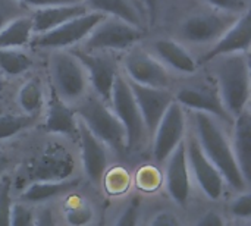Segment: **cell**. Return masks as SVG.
I'll use <instances>...</instances> for the list:
<instances>
[{
  "instance_id": "6da1fadb",
  "label": "cell",
  "mask_w": 251,
  "mask_h": 226,
  "mask_svg": "<svg viewBox=\"0 0 251 226\" xmlns=\"http://www.w3.org/2000/svg\"><path fill=\"white\" fill-rule=\"evenodd\" d=\"M194 119L197 128V141L203 153L221 172L224 181H226L234 190L244 191L247 182L240 171L232 146L229 144L221 128L207 113L196 112Z\"/></svg>"
},
{
  "instance_id": "7a4b0ae2",
  "label": "cell",
  "mask_w": 251,
  "mask_h": 226,
  "mask_svg": "<svg viewBox=\"0 0 251 226\" xmlns=\"http://www.w3.org/2000/svg\"><path fill=\"white\" fill-rule=\"evenodd\" d=\"M224 57L218 66V90L228 113L237 118L250 100V65L241 53Z\"/></svg>"
},
{
  "instance_id": "3957f363",
  "label": "cell",
  "mask_w": 251,
  "mask_h": 226,
  "mask_svg": "<svg viewBox=\"0 0 251 226\" xmlns=\"http://www.w3.org/2000/svg\"><path fill=\"white\" fill-rule=\"evenodd\" d=\"M74 169L75 162L71 153L62 146L53 144L22 165L18 174V182L29 184L35 181L66 179L74 174Z\"/></svg>"
},
{
  "instance_id": "277c9868",
  "label": "cell",
  "mask_w": 251,
  "mask_h": 226,
  "mask_svg": "<svg viewBox=\"0 0 251 226\" xmlns=\"http://www.w3.org/2000/svg\"><path fill=\"white\" fill-rule=\"evenodd\" d=\"M84 125L115 151H125V129L115 112H110L99 97H90L75 110Z\"/></svg>"
},
{
  "instance_id": "5b68a950",
  "label": "cell",
  "mask_w": 251,
  "mask_h": 226,
  "mask_svg": "<svg viewBox=\"0 0 251 226\" xmlns=\"http://www.w3.org/2000/svg\"><path fill=\"white\" fill-rule=\"evenodd\" d=\"M141 26L132 25L116 16L103 18L85 37V50H124L144 37Z\"/></svg>"
},
{
  "instance_id": "8992f818",
  "label": "cell",
  "mask_w": 251,
  "mask_h": 226,
  "mask_svg": "<svg viewBox=\"0 0 251 226\" xmlns=\"http://www.w3.org/2000/svg\"><path fill=\"white\" fill-rule=\"evenodd\" d=\"M110 101L115 115L118 116L125 129V147L128 150H132L143 138L146 128L129 84L121 75H116L115 78Z\"/></svg>"
},
{
  "instance_id": "52a82bcc",
  "label": "cell",
  "mask_w": 251,
  "mask_h": 226,
  "mask_svg": "<svg viewBox=\"0 0 251 226\" xmlns=\"http://www.w3.org/2000/svg\"><path fill=\"white\" fill-rule=\"evenodd\" d=\"M103 18H106V15L97 10L93 13H84V15L75 16L57 25L53 29L40 32L32 40L31 44L32 47H41V49H63V47L72 46L84 40Z\"/></svg>"
},
{
  "instance_id": "ba28073f",
  "label": "cell",
  "mask_w": 251,
  "mask_h": 226,
  "mask_svg": "<svg viewBox=\"0 0 251 226\" xmlns=\"http://www.w3.org/2000/svg\"><path fill=\"white\" fill-rule=\"evenodd\" d=\"M54 91L62 100H76L87 88V72L72 53L57 51L51 59Z\"/></svg>"
},
{
  "instance_id": "9c48e42d",
  "label": "cell",
  "mask_w": 251,
  "mask_h": 226,
  "mask_svg": "<svg viewBox=\"0 0 251 226\" xmlns=\"http://www.w3.org/2000/svg\"><path fill=\"white\" fill-rule=\"evenodd\" d=\"M185 129V119L182 106L178 101H172L165 115L162 116L156 131H154V144H153V156L157 163H163L168 160L175 147L182 141Z\"/></svg>"
},
{
  "instance_id": "30bf717a",
  "label": "cell",
  "mask_w": 251,
  "mask_h": 226,
  "mask_svg": "<svg viewBox=\"0 0 251 226\" xmlns=\"http://www.w3.org/2000/svg\"><path fill=\"white\" fill-rule=\"evenodd\" d=\"M128 84L141 113L144 128L153 135L168 106L174 101V97L166 88L141 85L134 81H128Z\"/></svg>"
},
{
  "instance_id": "8fae6325",
  "label": "cell",
  "mask_w": 251,
  "mask_h": 226,
  "mask_svg": "<svg viewBox=\"0 0 251 226\" xmlns=\"http://www.w3.org/2000/svg\"><path fill=\"white\" fill-rule=\"evenodd\" d=\"M251 43L250 13L238 16V19L218 38V43L206 51L197 62V65L209 63L218 57H224L235 53H247Z\"/></svg>"
},
{
  "instance_id": "7c38bea8",
  "label": "cell",
  "mask_w": 251,
  "mask_h": 226,
  "mask_svg": "<svg viewBox=\"0 0 251 226\" xmlns=\"http://www.w3.org/2000/svg\"><path fill=\"white\" fill-rule=\"evenodd\" d=\"M185 150L188 166L193 169L200 188L210 200H218L224 191V178L221 172L203 153L196 137L190 138L188 144L185 146Z\"/></svg>"
},
{
  "instance_id": "4fadbf2b",
  "label": "cell",
  "mask_w": 251,
  "mask_h": 226,
  "mask_svg": "<svg viewBox=\"0 0 251 226\" xmlns=\"http://www.w3.org/2000/svg\"><path fill=\"white\" fill-rule=\"evenodd\" d=\"M84 66L88 79L103 101H110L112 88L118 75L115 62L107 56L94 54L88 50H75L72 53Z\"/></svg>"
},
{
  "instance_id": "5bb4252c",
  "label": "cell",
  "mask_w": 251,
  "mask_h": 226,
  "mask_svg": "<svg viewBox=\"0 0 251 226\" xmlns=\"http://www.w3.org/2000/svg\"><path fill=\"white\" fill-rule=\"evenodd\" d=\"M237 19L228 13H199L182 24V35L191 43H209L218 40Z\"/></svg>"
},
{
  "instance_id": "9a60e30c",
  "label": "cell",
  "mask_w": 251,
  "mask_h": 226,
  "mask_svg": "<svg viewBox=\"0 0 251 226\" xmlns=\"http://www.w3.org/2000/svg\"><path fill=\"white\" fill-rule=\"evenodd\" d=\"M176 101L194 112H203L216 116L222 121H231L232 116L224 106L218 87L213 85H196L185 87L176 94Z\"/></svg>"
},
{
  "instance_id": "2e32d148",
  "label": "cell",
  "mask_w": 251,
  "mask_h": 226,
  "mask_svg": "<svg viewBox=\"0 0 251 226\" xmlns=\"http://www.w3.org/2000/svg\"><path fill=\"white\" fill-rule=\"evenodd\" d=\"M168 159L169 163L165 172L166 190L176 204L185 206L190 197V166L185 143L181 141Z\"/></svg>"
},
{
  "instance_id": "e0dca14e",
  "label": "cell",
  "mask_w": 251,
  "mask_h": 226,
  "mask_svg": "<svg viewBox=\"0 0 251 226\" xmlns=\"http://www.w3.org/2000/svg\"><path fill=\"white\" fill-rule=\"evenodd\" d=\"M125 71L131 81L137 84L156 88H166L169 85V75L165 66L141 50L129 53L125 60Z\"/></svg>"
},
{
  "instance_id": "ac0fdd59",
  "label": "cell",
  "mask_w": 251,
  "mask_h": 226,
  "mask_svg": "<svg viewBox=\"0 0 251 226\" xmlns=\"http://www.w3.org/2000/svg\"><path fill=\"white\" fill-rule=\"evenodd\" d=\"M79 144H81V157L85 175L94 184L101 182L106 169H107V151L106 144L99 140L81 121L78 124Z\"/></svg>"
},
{
  "instance_id": "d6986e66",
  "label": "cell",
  "mask_w": 251,
  "mask_h": 226,
  "mask_svg": "<svg viewBox=\"0 0 251 226\" xmlns=\"http://www.w3.org/2000/svg\"><path fill=\"white\" fill-rule=\"evenodd\" d=\"M87 13V7L78 3H63V4H53L37 7L34 15L31 16L32 21V32H46L49 29L56 28L57 25Z\"/></svg>"
},
{
  "instance_id": "ffe728a7",
  "label": "cell",
  "mask_w": 251,
  "mask_h": 226,
  "mask_svg": "<svg viewBox=\"0 0 251 226\" xmlns=\"http://www.w3.org/2000/svg\"><path fill=\"white\" fill-rule=\"evenodd\" d=\"M76 112L71 109L65 100L59 97V94L51 90L49 106H47V116L44 122V129L47 132L53 134H62L72 137L78 131V122H76Z\"/></svg>"
},
{
  "instance_id": "44dd1931",
  "label": "cell",
  "mask_w": 251,
  "mask_h": 226,
  "mask_svg": "<svg viewBox=\"0 0 251 226\" xmlns=\"http://www.w3.org/2000/svg\"><path fill=\"white\" fill-rule=\"evenodd\" d=\"M232 150L240 171L246 182L249 184L251 174V116L247 109L235 118Z\"/></svg>"
},
{
  "instance_id": "7402d4cb",
  "label": "cell",
  "mask_w": 251,
  "mask_h": 226,
  "mask_svg": "<svg viewBox=\"0 0 251 226\" xmlns=\"http://www.w3.org/2000/svg\"><path fill=\"white\" fill-rule=\"evenodd\" d=\"M79 184V179H59V181H35L29 182L21 193L19 199L24 203H43L60 194L74 191Z\"/></svg>"
},
{
  "instance_id": "603a6c76",
  "label": "cell",
  "mask_w": 251,
  "mask_h": 226,
  "mask_svg": "<svg viewBox=\"0 0 251 226\" xmlns=\"http://www.w3.org/2000/svg\"><path fill=\"white\" fill-rule=\"evenodd\" d=\"M154 50L160 57V60H163L175 71L184 74H194L197 69V62L193 59V56L179 43L174 40H168V38L157 40L154 43Z\"/></svg>"
},
{
  "instance_id": "cb8c5ba5",
  "label": "cell",
  "mask_w": 251,
  "mask_h": 226,
  "mask_svg": "<svg viewBox=\"0 0 251 226\" xmlns=\"http://www.w3.org/2000/svg\"><path fill=\"white\" fill-rule=\"evenodd\" d=\"M32 21L22 15L0 29V49H19L31 40Z\"/></svg>"
},
{
  "instance_id": "d4e9b609",
  "label": "cell",
  "mask_w": 251,
  "mask_h": 226,
  "mask_svg": "<svg viewBox=\"0 0 251 226\" xmlns=\"http://www.w3.org/2000/svg\"><path fill=\"white\" fill-rule=\"evenodd\" d=\"M88 3L97 12H101L104 15H112L132 25L141 26V19L137 10L134 9V6L128 3V0H88Z\"/></svg>"
},
{
  "instance_id": "484cf974",
  "label": "cell",
  "mask_w": 251,
  "mask_h": 226,
  "mask_svg": "<svg viewBox=\"0 0 251 226\" xmlns=\"http://www.w3.org/2000/svg\"><path fill=\"white\" fill-rule=\"evenodd\" d=\"M18 103L25 115L38 116L43 109V91L37 78L26 81L18 93Z\"/></svg>"
},
{
  "instance_id": "4316f807",
  "label": "cell",
  "mask_w": 251,
  "mask_h": 226,
  "mask_svg": "<svg viewBox=\"0 0 251 226\" xmlns=\"http://www.w3.org/2000/svg\"><path fill=\"white\" fill-rule=\"evenodd\" d=\"M31 66V59L16 49H0V71L7 75H21Z\"/></svg>"
},
{
  "instance_id": "83f0119b",
  "label": "cell",
  "mask_w": 251,
  "mask_h": 226,
  "mask_svg": "<svg viewBox=\"0 0 251 226\" xmlns=\"http://www.w3.org/2000/svg\"><path fill=\"white\" fill-rule=\"evenodd\" d=\"M37 116L31 115H1L0 116V140L10 138L34 124Z\"/></svg>"
},
{
  "instance_id": "f1b7e54d",
  "label": "cell",
  "mask_w": 251,
  "mask_h": 226,
  "mask_svg": "<svg viewBox=\"0 0 251 226\" xmlns=\"http://www.w3.org/2000/svg\"><path fill=\"white\" fill-rule=\"evenodd\" d=\"M65 213H66V221L68 224L74 226H81L88 224L93 218V212H91V207L79 197H71L68 200V204H66V209H65Z\"/></svg>"
},
{
  "instance_id": "f546056e",
  "label": "cell",
  "mask_w": 251,
  "mask_h": 226,
  "mask_svg": "<svg viewBox=\"0 0 251 226\" xmlns=\"http://www.w3.org/2000/svg\"><path fill=\"white\" fill-rule=\"evenodd\" d=\"M25 6L18 0H0V29L10 21L22 16Z\"/></svg>"
},
{
  "instance_id": "4dcf8cb0",
  "label": "cell",
  "mask_w": 251,
  "mask_h": 226,
  "mask_svg": "<svg viewBox=\"0 0 251 226\" xmlns=\"http://www.w3.org/2000/svg\"><path fill=\"white\" fill-rule=\"evenodd\" d=\"M12 199H10V179L4 178L0 185V226L10 225Z\"/></svg>"
},
{
  "instance_id": "1f68e13d",
  "label": "cell",
  "mask_w": 251,
  "mask_h": 226,
  "mask_svg": "<svg viewBox=\"0 0 251 226\" xmlns=\"http://www.w3.org/2000/svg\"><path fill=\"white\" fill-rule=\"evenodd\" d=\"M34 224V215L31 209L25 204H15L12 206L10 212V225L13 226H28Z\"/></svg>"
},
{
  "instance_id": "d6a6232c",
  "label": "cell",
  "mask_w": 251,
  "mask_h": 226,
  "mask_svg": "<svg viewBox=\"0 0 251 226\" xmlns=\"http://www.w3.org/2000/svg\"><path fill=\"white\" fill-rule=\"evenodd\" d=\"M231 213L240 219H250L251 218V194L244 193L238 199L231 203Z\"/></svg>"
},
{
  "instance_id": "836d02e7",
  "label": "cell",
  "mask_w": 251,
  "mask_h": 226,
  "mask_svg": "<svg viewBox=\"0 0 251 226\" xmlns=\"http://www.w3.org/2000/svg\"><path fill=\"white\" fill-rule=\"evenodd\" d=\"M128 182H129V178H128L126 172L118 169V171H113V172L107 176L106 185H107L109 193L119 194V193H124V190H126Z\"/></svg>"
},
{
  "instance_id": "e575fe53",
  "label": "cell",
  "mask_w": 251,
  "mask_h": 226,
  "mask_svg": "<svg viewBox=\"0 0 251 226\" xmlns=\"http://www.w3.org/2000/svg\"><path fill=\"white\" fill-rule=\"evenodd\" d=\"M207 3L212 7L226 13H241L247 7L246 0H207Z\"/></svg>"
},
{
  "instance_id": "d590c367",
  "label": "cell",
  "mask_w": 251,
  "mask_h": 226,
  "mask_svg": "<svg viewBox=\"0 0 251 226\" xmlns=\"http://www.w3.org/2000/svg\"><path fill=\"white\" fill-rule=\"evenodd\" d=\"M138 207H140V200H138V199H132L131 203H129V204L125 207V210L122 212V215L119 216V219L116 221V225H137V221H138Z\"/></svg>"
},
{
  "instance_id": "8d00e7d4",
  "label": "cell",
  "mask_w": 251,
  "mask_h": 226,
  "mask_svg": "<svg viewBox=\"0 0 251 226\" xmlns=\"http://www.w3.org/2000/svg\"><path fill=\"white\" fill-rule=\"evenodd\" d=\"M144 179H147V182H144V184L141 185V188H144V190H147V191H151V190L156 188V187L159 185V182H160V179H159V172H156V171L151 169V168H144V169L140 171V174H138V182H140V181H144Z\"/></svg>"
},
{
  "instance_id": "74e56055",
  "label": "cell",
  "mask_w": 251,
  "mask_h": 226,
  "mask_svg": "<svg viewBox=\"0 0 251 226\" xmlns=\"http://www.w3.org/2000/svg\"><path fill=\"white\" fill-rule=\"evenodd\" d=\"M151 226H178L179 221L176 219V216L171 212H160L157 213L153 221L150 222Z\"/></svg>"
},
{
  "instance_id": "f35d334b",
  "label": "cell",
  "mask_w": 251,
  "mask_h": 226,
  "mask_svg": "<svg viewBox=\"0 0 251 226\" xmlns=\"http://www.w3.org/2000/svg\"><path fill=\"white\" fill-rule=\"evenodd\" d=\"M24 6H32V7H44V6H53V4H63V3H78L81 0H18Z\"/></svg>"
},
{
  "instance_id": "ab89813d",
  "label": "cell",
  "mask_w": 251,
  "mask_h": 226,
  "mask_svg": "<svg viewBox=\"0 0 251 226\" xmlns=\"http://www.w3.org/2000/svg\"><path fill=\"white\" fill-rule=\"evenodd\" d=\"M224 225V219L221 218L219 213L216 212H207L199 222L197 226H222Z\"/></svg>"
},
{
  "instance_id": "60d3db41",
  "label": "cell",
  "mask_w": 251,
  "mask_h": 226,
  "mask_svg": "<svg viewBox=\"0 0 251 226\" xmlns=\"http://www.w3.org/2000/svg\"><path fill=\"white\" fill-rule=\"evenodd\" d=\"M150 19V25H154L157 21V13H159V0H141Z\"/></svg>"
},
{
  "instance_id": "b9f144b4",
  "label": "cell",
  "mask_w": 251,
  "mask_h": 226,
  "mask_svg": "<svg viewBox=\"0 0 251 226\" xmlns=\"http://www.w3.org/2000/svg\"><path fill=\"white\" fill-rule=\"evenodd\" d=\"M53 213H51V210L50 209H44L41 213H40V216H38V219L37 221H34V224H37V225H44V226H49V225H53V216H51Z\"/></svg>"
},
{
  "instance_id": "7bdbcfd3",
  "label": "cell",
  "mask_w": 251,
  "mask_h": 226,
  "mask_svg": "<svg viewBox=\"0 0 251 226\" xmlns=\"http://www.w3.org/2000/svg\"><path fill=\"white\" fill-rule=\"evenodd\" d=\"M7 166H9V157L3 151H0V176L7 169Z\"/></svg>"
}]
</instances>
